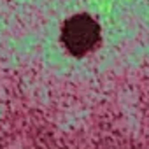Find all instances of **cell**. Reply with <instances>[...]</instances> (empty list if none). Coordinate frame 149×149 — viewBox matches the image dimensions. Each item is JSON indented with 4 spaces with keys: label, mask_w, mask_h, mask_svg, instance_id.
Returning <instances> with one entry per match:
<instances>
[{
    "label": "cell",
    "mask_w": 149,
    "mask_h": 149,
    "mask_svg": "<svg viewBox=\"0 0 149 149\" xmlns=\"http://www.w3.org/2000/svg\"><path fill=\"white\" fill-rule=\"evenodd\" d=\"M61 42L72 56L81 58L100 44V25L90 14H76L63 23Z\"/></svg>",
    "instance_id": "cell-1"
}]
</instances>
